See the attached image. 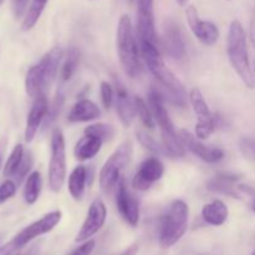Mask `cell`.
I'll list each match as a JSON object with an SVG mask.
<instances>
[{
	"mask_svg": "<svg viewBox=\"0 0 255 255\" xmlns=\"http://www.w3.org/2000/svg\"><path fill=\"white\" fill-rule=\"evenodd\" d=\"M139 51L144 64L148 67L151 74L156 77L161 86L166 90L168 99L172 104L179 107H184L187 104V94L182 82L177 79L169 67L164 64L161 57L157 45L151 42L139 41Z\"/></svg>",
	"mask_w": 255,
	"mask_h": 255,
	"instance_id": "cell-1",
	"label": "cell"
},
{
	"mask_svg": "<svg viewBox=\"0 0 255 255\" xmlns=\"http://www.w3.org/2000/svg\"><path fill=\"white\" fill-rule=\"evenodd\" d=\"M227 52L234 71L238 74L244 85L248 89H254L255 77L249 60L247 34L243 24L239 20H233L231 22L227 39Z\"/></svg>",
	"mask_w": 255,
	"mask_h": 255,
	"instance_id": "cell-2",
	"label": "cell"
},
{
	"mask_svg": "<svg viewBox=\"0 0 255 255\" xmlns=\"http://www.w3.org/2000/svg\"><path fill=\"white\" fill-rule=\"evenodd\" d=\"M61 59L62 49L60 46H55L46 52L37 64L27 70L25 77V89L31 99L45 95L46 90L51 86L59 71Z\"/></svg>",
	"mask_w": 255,
	"mask_h": 255,
	"instance_id": "cell-3",
	"label": "cell"
},
{
	"mask_svg": "<svg viewBox=\"0 0 255 255\" xmlns=\"http://www.w3.org/2000/svg\"><path fill=\"white\" fill-rule=\"evenodd\" d=\"M189 208L186 202L176 199L159 218L158 239L163 248H171L178 243L188 229Z\"/></svg>",
	"mask_w": 255,
	"mask_h": 255,
	"instance_id": "cell-4",
	"label": "cell"
},
{
	"mask_svg": "<svg viewBox=\"0 0 255 255\" xmlns=\"http://www.w3.org/2000/svg\"><path fill=\"white\" fill-rule=\"evenodd\" d=\"M148 105L153 114L154 121L159 126L162 136V144L167 152V156L183 157L184 146L179 139L178 133L174 129V125L164 106V97L158 90L152 89L148 94Z\"/></svg>",
	"mask_w": 255,
	"mask_h": 255,
	"instance_id": "cell-5",
	"label": "cell"
},
{
	"mask_svg": "<svg viewBox=\"0 0 255 255\" xmlns=\"http://www.w3.org/2000/svg\"><path fill=\"white\" fill-rule=\"evenodd\" d=\"M116 46L120 62L125 72L131 77L138 76L141 72L138 45L134 37L131 19L126 14L120 17L119 25H117Z\"/></svg>",
	"mask_w": 255,
	"mask_h": 255,
	"instance_id": "cell-6",
	"label": "cell"
},
{
	"mask_svg": "<svg viewBox=\"0 0 255 255\" xmlns=\"http://www.w3.org/2000/svg\"><path fill=\"white\" fill-rule=\"evenodd\" d=\"M132 153H133L132 143L126 141L120 144L119 148L105 162L99 176L100 187L105 193L109 194L115 188H117L120 181L122 179V172L125 167L131 162Z\"/></svg>",
	"mask_w": 255,
	"mask_h": 255,
	"instance_id": "cell-7",
	"label": "cell"
},
{
	"mask_svg": "<svg viewBox=\"0 0 255 255\" xmlns=\"http://www.w3.org/2000/svg\"><path fill=\"white\" fill-rule=\"evenodd\" d=\"M66 179V147L65 137L60 128L51 133V157L49 164V187L54 193L61 191Z\"/></svg>",
	"mask_w": 255,
	"mask_h": 255,
	"instance_id": "cell-8",
	"label": "cell"
},
{
	"mask_svg": "<svg viewBox=\"0 0 255 255\" xmlns=\"http://www.w3.org/2000/svg\"><path fill=\"white\" fill-rule=\"evenodd\" d=\"M61 218L62 214L60 211L50 212V213L45 214L42 218H40L39 221L34 222L30 226H27L26 228L22 229L21 232H19L16 234V237L12 239V242H14L17 249L22 248V247L29 244L31 241L36 239L37 237H41L44 234L50 233L60 223Z\"/></svg>",
	"mask_w": 255,
	"mask_h": 255,
	"instance_id": "cell-9",
	"label": "cell"
},
{
	"mask_svg": "<svg viewBox=\"0 0 255 255\" xmlns=\"http://www.w3.org/2000/svg\"><path fill=\"white\" fill-rule=\"evenodd\" d=\"M106 218L107 209L104 201L101 198H95L90 204L86 218H85L84 224H82L81 229H80L76 238H75V242L76 243H84V242L91 239L95 234L101 231L102 227L105 226Z\"/></svg>",
	"mask_w": 255,
	"mask_h": 255,
	"instance_id": "cell-10",
	"label": "cell"
},
{
	"mask_svg": "<svg viewBox=\"0 0 255 255\" xmlns=\"http://www.w3.org/2000/svg\"><path fill=\"white\" fill-rule=\"evenodd\" d=\"M137 34L139 41L157 45L154 24V0H137Z\"/></svg>",
	"mask_w": 255,
	"mask_h": 255,
	"instance_id": "cell-11",
	"label": "cell"
},
{
	"mask_svg": "<svg viewBox=\"0 0 255 255\" xmlns=\"http://www.w3.org/2000/svg\"><path fill=\"white\" fill-rule=\"evenodd\" d=\"M164 166L157 157H149L141 163L132 179V187L137 191H148L156 182L163 177Z\"/></svg>",
	"mask_w": 255,
	"mask_h": 255,
	"instance_id": "cell-12",
	"label": "cell"
},
{
	"mask_svg": "<svg viewBox=\"0 0 255 255\" xmlns=\"http://www.w3.org/2000/svg\"><path fill=\"white\" fill-rule=\"evenodd\" d=\"M178 137L181 139L182 144L184 146V148L191 151L194 156L201 158L202 161L207 162V163H218L219 161L223 159V149L218 148V147L206 146L201 139L197 138L196 136H193L187 129H179Z\"/></svg>",
	"mask_w": 255,
	"mask_h": 255,
	"instance_id": "cell-13",
	"label": "cell"
},
{
	"mask_svg": "<svg viewBox=\"0 0 255 255\" xmlns=\"http://www.w3.org/2000/svg\"><path fill=\"white\" fill-rule=\"evenodd\" d=\"M187 21H188L189 27H191L192 32L194 36L202 42V44L207 45V46H212L216 44L219 39V30L216 24L212 21H206V20H201L198 11L193 5H189L186 10Z\"/></svg>",
	"mask_w": 255,
	"mask_h": 255,
	"instance_id": "cell-14",
	"label": "cell"
},
{
	"mask_svg": "<svg viewBox=\"0 0 255 255\" xmlns=\"http://www.w3.org/2000/svg\"><path fill=\"white\" fill-rule=\"evenodd\" d=\"M116 207L122 219L128 226L137 227L139 222V203L127 189L126 182L122 178L117 186Z\"/></svg>",
	"mask_w": 255,
	"mask_h": 255,
	"instance_id": "cell-15",
	"label": "cell"
},
{
	"mask_svg": "<svg viewBox=\"0 0 255 255\" xmlns=\"http://www.w3.org/2000/svg\"><path fill=\"white\" fill-rule=\"evenodd\" d=\"M49 109L50 106L46 95H40L36 99H34V104H32L29 115H27L26 127H25V141L31 142L35 138L42 122L46 120Z\"/></svg>",
	"mask_w": 255,
	"mask_h": 255,
	"instance_id": "cell-16",
	"label": "cell"
},
{
	"mask_svg": "<svg viewBox=\"0 0 255 255\" xmlns=\"http://www.w3.org/2000/svg\"><path fill=\"white\" fill-rule=\"evenodd\" d=\"M162 41H163L164 51L172 59L183 60L186 57V44L181 29L176 21L169 20L166 22Z\"/></svg>",
	"mask_w": 255,
	"mask_h": 255,
	"instance_id": "cell-17",
	"label": "cell"
},
{
	"mask_svg": "<svg viewBox=\"0 0 255 255\" xmlns=\"http://www.w3.org/2000/svg\"><path fill=\"white\" fill-rule=\"evenodd\" d=\"M116 111L119 119L124 127H129L136 117V105H134V97L129 96L127 90L121 85L116 87Z\"/></svg>",
	"mask_w": 255,
	"mask_h": 255,
	"instance_id": "cell-18",
	"label": "cell"
},
{
	"mask_svg": "<svg viewBox=\"0 0 255 255\" xmlns=\"http://www.w3.org/2000/svg\"><path fill=\"white\" fill-rule=\"evenodd\" d=\"M100 115H101V111L95 102H92L91 100L82 99L74 105L69 116H67V121L71 122V124L90 122L99 119Z\"/></svg>",
	"mask_w": 255,
	"mask_h": 255,
	"instance_id": "cell-19",
	"label": "cell"
},
{
	"mask_svg": "<svg viewBox=\"0 0 255 255\" xmlns=\"http://www.w3.org/2000/svg\"><path fill=\"white\" fill-rule=\"evenodd\" d=\"M238 176H233V174H218V176L213 177L211 181L207 184V188L211 192L214 193H222L227 194V196L234 197V198H238Z\"/></svg>",
	"mask_w": 255,
	"mask_h": 255,
	"instance_id": "cell-20",
	"label": "cell"
},
{
	"mask_svg": "<svg viewBox=\"0 0 255 255\" xmlns=\"http://www.w3.org/2000/svg\"><path fill=\"white\" fill-rule=\"evenodd\" d=\"M104 141L97 137L91 136V134H85L84 137L77 141V143L75 144L74 148V154L76 157V159L79 161L85 162L92 159L94 157H96L99 154V152L101 151V147Z\"/></svg>",
	"mask_w": 255,
	"mask_h": 255,
	"instance_id": "cell-21",
	"label": "cell"
},
{
	"mask_svg": "<svg viewBox=\"0 0 255 255\" xmlns=\"http://www.w3.org/2000/svg\"><path fill=\"white\" fill-rule=\"evenodd\" d=\"M229 217L228 207L221 199H214L211 203L206 204L202 209V218L207 224L214 227L223 226Z\"/></svg>",
	"mask_w": 255,
	"mask_h": 255,
	"instance_id": "cell-22",
	"label": "cell"
},
{
	"mask_svg": "<svg viewBox=\"0 0 255 255\" xmlns=\"http://www.w3.org/2000/svg\"><path fill=\"white\" fill-rule=\"evenodd\" d=\"M87 168L82 164L75 167L74 171L70 173L69 181H67V187L69 192L75 201L80 202L84 199L85 192H86L87 183Z\"/></svg>",
	"mask_w": 255,
	"mask_h": 255,
	"instance_id": "cell-23",
	"label": "cell"
},
{
	"mask_svg": "<svg viewBox=\"0 0 255 255\" xmlns=\"http://www.w3.org/2000/svg\"><path fill=\"white\" fill-rule=\"evenodd\" d=\"M41 187H42V179L41 174L39 172H32L29 174L26 179V184H25L24 189V198L27 204H34L39 199L40 193H41Z\"/></svg>",
	"mask_w": 255,
	"mask_h": 255,
	"instance_id": "cell-24",
	"label": "cell"
},
{
	"mask_svg": "<svg viewBox=\"0 0 255 255\" xmlns=\"http://www.w3.org/2000/svg\"><path fill=\"white\" fill-rule=\"evenodd\" d=\"M188 99L192 107H193L194 114L197 115V119L202 120L213 117V115H212L211 110L208 107V104L206 102V99H204L203 94H202V91L198 87H194V89L191 90Z\"/></svg>",
	"mask_w": 255,
	"mask_h": 255,
	"instance_id": "cell-25",
	"label": "cell"
},
{
	"mask_svg": "<svg viewBox=\"0 0 255 255\" xmlns=\"http://www.w3.org/2000/svg\"><path fill=\"white\" fill-rule=\"evenodd\" d=\"M47 1L49 0H31V4H30L29 9L26 10L24 21H22V29L30 30L35 26V24L39 21Z\"/></svg>",
	"mask_w": 255,
	"mask_h": 255,
	"instance_id": "cell-26",
	"label": "cell"
},
{
	"mask_svg": "<svg viewBox=\"0 0 255 255\" xmlns=\"http://www.w3.org/2000/svg\"><path fill=\"white\" fill-rule=\"evenodd\" d=\"M24 156H25L24 147H22L21 144H16V146L14 147V149H12L11 153H10L6 163H5V167H4L5 177H15L16 172L19 171L20 166H21Z\"/></svg>",
	"mask_w": 255,
	"mask_h": 255,
	"instance_id": "cell-27",
	"label": "cell"
},
{
	"mask_svg": "<svg viewBox=\"0 0 255 255\" xmlns=\"http://www.w3.org/2000/svg\"><path fill=\"white\" fill-rule=\"evenodd\" d=\"M80 55L76 49H70L67 52V56L65 59L64 64H62L61 70H60V77L62 81H69L72 76H74L75 71H76L77 66H79Z\"/></svg>",
	"mask_w": 255,
	"mask_h": 255,
	"instance_id": "cell-28",
	"label": "cell"
},
{
	"mask_svg": "<svg viewBox=\"0 0 255 255\" xmlns=\"http://www.w3.org/2000/svg\"><path fill=\"white\" fill-rule=\"evenodd\" d=\"M134 105H136V114L139 117L142 124L144 125V127L149 129H153L156 126V121H154L153 114H152V110L149 107V105H147L141 97L134 96Z\"/></svg>",
	"mask_w": 255,
	"mask_h": 255,
	"instance_id": "cell-29",
	"label": "cell"
},
{
	"mask_svg": "<svg viewBox=\"0 0 255 255\" xmlns=\"http://www.w3.org/2000/svg\"><path fill=\"white\" fill-rule=\"evenodd\" d=\"M115 132L116 131H115L114 127L106 124H94L85 128V134H91V136L102 139L104 142L114 138Z\"/></svg>",
	"mask_w": 255,
	"mask_h": 255,
	"instance_id": "cell-30",
	"label": "cell"
},
{
	"mask_svg": "<svg viewBox=\"0 0 255 255\" xmlns=\"http://www.w3.org/2000/svg\"><path fill=\"white\" fill-rule=\"evenodd\" d=\"M216 117H211V119H202L197 120L196 124V137L201 141H206L208 139L212 134L216 131Z\"/></svg>",
	"mask_w": 255,
	"mask_h": 255,
	"instance_id": "cell-31",
	"label": "cell"
},
{
	"mask_svg": "<svg viewBox=\"0 0 255 255\" xmlns=\"http://www.w3.org/2000/svg\"><path fill=\"white\" fill-rule=\"evenodd\" d=\"M136 136H137V139H138L139 143H141L144 148H147L148 151H151L152 153L158 154V156H167V152H166V149H164L163 144L161 146V144H159L158 142L153 138V137L149 136V134H147L146 132L137 131Z\"/></svg>",
	"mask_w": 255,
	"mask_h": 255,
	"instance_id": "cell-32",
	"label": "cell"
},
{
	"mask_svg": "<svg viewBox=\"0 0 255 255\" xmlns=\"http://www.w3.org/2000/svg\"><path fill=\"white\" fill-rule=\"evenodd\" d=\"M64 99H65L64 90L59 89L57 90L56 96H55L54 102H52L51 107L49 109V114H47L46 120H45V127L50 126V125L56 120L57 115L60 114V110H61L62 105H64Z\"/></svg>",
	"mask_w": 255,
	"mask_h": 255,
	"instance_id": "cell-33",
	"label": "cell"
},
{
	"mask_svg": "<svg viewBox=\"0 0 255 255\" xmlns=\"http://www.w3.org/2000/svg\"><path fill=\"white\" fill-rule=\"evenodd\" d=\"M100 95H101V101L105 109H111L115 100V92L111 84H109L107 81H102L100 85Z\"/></svg>",
	"mask_w": 255,
	"mask_h": 255,
	"instance_id": "cell-34",
	"label": "cell"
},
{
	"mask_svg": "<svg viewBox=\"0 0 255 255\" xmlns=\"http://www.w3.org/2000/svg\"><path fill=\"white\" fill-rule=\"evenodd\" d=\"M15 192H16V184L14 182L10 181V179L2 182L0 184V204H2L7 199L11 198L15 194Z\"/></svg>",
	"mask_w": 255,
	"mask_h": 255,
	"instance_id": "cell-35",
	"label": "cell"
},
{
	"mask_svg": "<svg viewBox=\"0 0 255 255\" xmlns=\"http://www.w3.org/2000/svg\"><path fill=\"white\" fill-rule=\"evenodd\" d=\"M31 164H32L31 154L27 152V153H25L24 159H22V163H21V166H20L19 171L16 172V174H15V178H16V181L19 182V183L22 181V178L26 176L27 172H29V169L31 168Z\"/></svg>",
	"mask_w": 255,
	"mask_h": 255,
	"instance_id": "cell-36",
	"label": "cell"
},
{
	"mask_svg": "<svg viewBox=\"0 0 255 255\" xmlns=\"http://www.w3.org/2000/svg\"><path fill=\"white\" fill-rule=\"evenodd\" d=\"M95 247H96V242L89 239V241L84 242L80 247H77L75 251H72L70 255H91L94 253Z\"/></svg>",
	"mask_w": 255,
	"mask_h": 255,
	"instance_id": "cell-37",
	"label": "cell"
},
{
	"mask_svg": "<svg viewBox=\"0 0 255 255\" xmlns=\"http://www.w3.org/2000/svg\"><path fill=\"white\" fill-rule=\"evenodd\" d=\"M29 0H12V11H14L15 17H21L22 15L26 14V7Z\"/></svg>",
	"mask_w": 255,
	"mask_h": 255,
	"instance_id": "cell-38",
	"label": "cell"
},
{
	"mask_svg": "<svg viewBox=\"0 0 255 255\" xmlns=\"http://www.w3.org/2000/svg\"><path fill=\"white\" fill-rule=\"evenodd\" d=\"M17 251L16 246L14 244V242H10V243L5 244V246L0 247V255H16L15 252Z\"/></svg>",
	"mask_w": 255,
	"mask_h": 255,
	"instance_id": "cell-39",
	"label": "cell"
},
{
	"mask_svg": "<svg viewBox=\"0 0 255 255\" xmlns=\"http://www.w3.org/2000/svg\"><path fill=\"white\" fill-rule=\"evenodd\" d=\"M249 39H251V42L252 45H253L255 51V24H252L251 31H249Z\"/></svg>",
	"mask_w": 255,
	"mask_h": 255,
	"instance_id": "cell-40",
	"label": "cell"
},
{
	"mask_svg": "<svg viewBox=\"0 0 255 255\" xmlns=\"http://www.w3.org/2000/svg\"><path fill=\"white\" fill-rule=\"evenodd\" d=\"M177 2H178L181 6H184V5H187V2H188V0H177Z\"/></svg>",
	"mask_w": 255,
	"mask_h": 255,
	"instance_id": "cell-41",
	"label": "cell"
},
{
	"mask_svg": "<svg viewBox=\"0 0 255 255\" xmlns=\"http://www.w3.org/2000/svg\"><path fill=\"white\" fill-rule=\"evenodd\" d=\"M253 72H254V77H255V61L253 62Z\"/></svg>",
	"mask_w": 255,
	"mask_h": 255,
	"instance_id": "cell-42",
	"label": "cell"
},
{
	"mask_svg": "<svg viewBox=\"0 0 255 255\" xmlns=\"http://www.w3.org/2000/svg\"><path fill=\"white\" fill-rule=\"evenodd\" d=\"M253 211L255 212V201L253 202Z\"/></svg>",
	"mask_w": 255,
	"mask_h": 255,
	"instance_id": "cell-43",
	"label": "cell"
},
{
	"mask_svg": "<svg viewBox=\"0 0 255 255\" xmlns=\"http://www.w3.org/2000/svg\"><path fill=\"white\" fill-rule=\"evenodd\" d=\"M2 1H4V0H0V5H1V4H2Z\"/></svg>",
	"mask_w": 255,
	"mask_h": 255,
	"instance_id": "cell-44",
	"label": "cell"
},
{
	"mask_svg": "<svg viewBox=\"0 0 255 255\" xmlns=\"http://www.w3.org/2000/svg\"><path fill=\"white\" fill-rule=\"evenodd\" d=\"M252 255H255V249L253 251V253H252Z\"/></svg>",
	"mask_w": 255,
	"mask_h": 255,
	"instance_id": "cell-45",
	"label": "cell"
},
{
	"mask_svg": "<svg viewBox=\"0 0 255 255\" xmlns=\"http://www.w3.org/2000/svg\"><path fill=\"white\" fill-rule=\"evenodd\" d=\"M26 255H32V253H27Z\"/></svg>",
	"mask_w": 255,
	"mask_h": 255,
	"instance_id": "cell-46",
	"label": "cell"
},
{
	"mask_svg": "<svg viewBox=\"0 0 255 255\" xmlns=\"http://www.w3.org/2000/svg\"><path fill=\"white\" fill-rule=\"evenodd\" d=\"M0 164H1V159H0Z\"/></svg>",
	"mask_w": 255,
	"mask_h": 255,
	"instance_id": "cell-47",
	"label": "cell"
},
{
	"mask_svg": "<svg viewBox=\"0 0 255 255\" xmlns=\"http://www.w3.org/2000/svg\"><path fill=\"white\" fill-rule=\"evenodd\" d=\"M227 1H231V0H227Z\"/></svg>",
	"mask_w": 255,
	"mask_h": 255,
	"instance_id": "cell-48",
	"label": "cell"
}]
</instances>
